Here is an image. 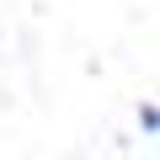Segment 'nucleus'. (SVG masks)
<instances>
[{
    "mask_svg": "<svg viewBox=\"0 0 160 160\" xmlns=\"http://www.w3.org/2000/svg\"><path fill=\"white\" fill-rule=\"evenodd\" d=\"M139 128H144V133H155V128H160V112H155V102H144V107H139Z\"/></svg>",
    "mask_w": 160,
    "mask_h": 160,
    "instance_id": "obj_1",
    "label": "nucleus"
}]
</instances>
